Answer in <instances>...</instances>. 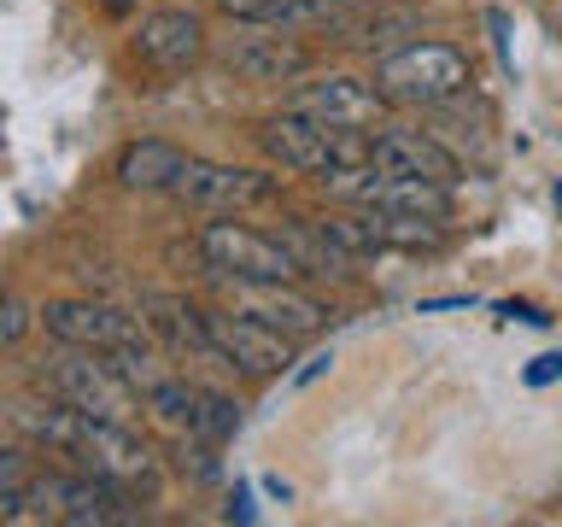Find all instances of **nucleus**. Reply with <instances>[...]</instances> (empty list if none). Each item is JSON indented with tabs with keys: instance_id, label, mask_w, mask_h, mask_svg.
I'll return each instance as SVG.
<instances>
[{
	"instance_id": "18",
	"label": "nucleus",
	"mask_w": 562,
	"mask_h": 527,
	"mask_svg": "<svg viewBox=\"0 0 562 527\" xmlns=\"http://www.w3.org/2000/svg\"><path fill=\"white\" fill-rule=\"evenodd\" d=\"M235 428H240V404L223 399V393H205V386H200V411H193L188 439H200V446H223Z\"/></svg>"
},
{
	"instance_id": "21",
	"label": "nucleus",
	"mask_w": 562,
	"mask_h": 527,
	"mask_svg": "<svg viewBox=\"0 0 562 527\" xmlns=\"http://www.w3.org/2000/svg\"><path fill=\"white\" fill-rule=\"evenodd\" d=\"M30 463L18 451H0V498H24V486H30Z\"/></svg>"
},
{
	"instance_id": "13",
	"label": "nucleus",
	"mask_w": 562,
	"mask_h": 527,
	"mask_svg": "<svg viewBox=\"0 0 562 527\" xmlns=\"http://www.w3.org/2000/svg\"><path fill=\"white\" fill-rule=\"evenodd\" d=\"M188 153L176 147V141H130V147L117 153V182L135 188V193H170L176 176H182Z\"/></svg>"
},
{
	"instance_id": "24",
	"label": "nucleus",
	"mask_w": 562,
	"mask_h": 527,
	"mask_svg": "<svg viewBox=\"0 0 562 527\" xmlns=\"http://www.w3.org/2000/svg\"><path fill=\"white\" fill-rule=\"evenodd\" d=\"M328 363H334V358H328V351H323V358H311L305 369H299V381H316V375H323V369H328Z\"/></svg>"
},
{
	"instance_id": "22",
	"label": "nucleus",
	"mask_w": 562,
	"mask_h": 527,
	"mask_svg": "<svg viewBox=\"0 0 562 527\" xmlns=\"http://www.w3.org/2000/svg\"><path fill=\"white\" fill-rule=\"evenodd\" d=\"M544 381H562V351H544V358L527 363V386H544Z\"/></svg>"
},
{
	"instance_id": "2",
	"label": "nucleus",
	"mask_w": 562,
	"mask_h": 527,
	"mask_svg": "<svg viewBox=\"0 0 562 527\" xmlns=\"http://www.w3.org/2000/svg\"><path fill=\"white\" fill-rule=\"evenodd\" d=\"M469 82V59L446 42H411L375 65V88L386 105H446Z\"/></svg>"
},
{
	"instance_id": "15",
	"label": "nucleus",
	"mask_w": 562,
	"mask_h": 527,
	"mask_svg": "<svg viewBox=\"0 0 562 527\" xmlns=\"http://www.w3.org/2000/svg\"><path fill=\"white\" fill-rule=\"evenodd\" d=\"M281 240H288V253L299 258V270H305V276H340L346 264H351L340 246L328 240V228H323V223H293Z\"/></svg>"
},
{
	"instance_id": "9",
	"label": "nucleus",
	"mask_w": 562,
	"mask_h": 527,
	"mask_svg": "<svg viewBox=\"0 0 562 527\" xmlns=\"http://www.w3.org/2000/svg\"><path fill=\"white\" fill-rule=\"evenodd\" d=\"M293 112L305 117H323V123H340V130H369V123H381L386 100L381 88H369L358 77H316L305 88H293Z\"/></svg>"
},
{
	"instance_id": "23",
	"label": "nucleus",
	"mask_w": 562,
	"mask_h": 527,
	"mask_svg": "<svg viewBox=\"0 0 562 527\" xmlns=\"http://www.w3.org/2000/svg\"><path fill=\"white\" fill-rule=\"evenodd\" d=\"M504 316H521V323H551V316L544 311H533V305H516V299H509V305H498Z\"/></svg>"
},
{
	"instance_id": "6",
	"label": "nucleus",
	"mask_w": 562,
	"mask_h": 527,
	"mask_svg": "<svg viewBox=\"0 0 562 527\" xmlns=\"http://www.w3.org/2000/svg\"><path fill=\"white\" fill-rule=\"evenodd\" d=\"M176 200L182 205H200V211H252V205H270L276 200V176L263 170H240V165H211V158H188L182 176H176Z\"/></svg>"
},
{
	"instance_id": "1",
	"label": "nucleus",
	"mask_w": 562,
	"mask_h": 527,
	"mask_svg": "<svg viewBox=\"0 0 562 527\" xmlns=\"http://www.w3.org/2000/svg\"><path fill=\"white\" fill-rule=\"evenodd\" d=\"M258 141H263V153H270L276 165L305 170V176H334V170L369 165V147H375L369 130H340V123L293 112V105H281L276 117H263Z\"/></svg>"
},
{
	"instance_id": "14",
	"label": "nucleus",
	"mask_w": 562,
	"mask_h": 527,
	"mask_svg": "<svg viewBox=\"0 0 562 527\" xmlns=\"http://www.w3.org/2000/svg\"><path fill=\"white\" fill-rule=\"evenodd\" d=\"M153 328L165 334L176 351H193V358H217V346H211V328H205V311L188 305V299H153Z\"/></svg>"
},
{
	"instance_id": "25",
	"label": "nucleus",
	"mask_w": 562,
	"mask_h": 527,
	"mask_svg": "<svg viewBox=\"0 0 562 527\" xmlns=\"http://www.w3.org/2000/svg\"><path fill=\"white\" fill-rule=\"evenodd\" d=\"M100 7H105V12H130L135 0H100Z\"/></svg>"
},
{
	"instance_id": "4",
	"label": "nucleus",
	"mask_w": 562,
	"mask_h": 527,
	"mask_svg": "<svg viewBox=\"0 0 562 527\" xmlns=\"http://www.w3.org/2000/svg\"><path fill=\"white\" fill-rule=\"evenodd\" d=\"M53 393L65 404H77L82 416H100V422H135V386L123 381V369L105 358V351H82L70 346V358H59L47 369Z\"/></svg>"
},
{
	"instance_id": "11",
	"label": "nucleus",
	"mask_w": 562,
	"mask_h": 527,
	"mask_svg": "<svg viewBox=\"0 0 562 527\" xmlns=\"http://www.w3.org/2000/svg\"><path fill=\"white\" fill-rule=\"evenodd\" d=\"M135 53H140V59H147L153 70H188V65H200V53H205V24H200V12L165 7V12L140 18Z\"/></svg>"
},
{
	"instance_id": "19",
	"label": "nucleus",
	"mask_w": 562,
	"mask_h": 527,
	"mask_svg": "<svg viewBox=\"0 0 562 527\" xmlns=\"http://www.w3.org/2000/svg\"><path fill=\"white\" fill-rule=\"evenodd\" d=\"M217 7L228 18H240V24H263V30H276L281 18H288L293 0H217Z\"/></svg>"
},
{
	"instance_id": "20",
	"label": "nucleus",
	"mask_w": 562,
	"mask_h": 527,
	"mask_svg": "<svg viewBox=\"0 0 562 527\" xmlns=\"http://www.w3.org/2000/svg\"><path fill=\"white\" fill-rule=\"evenodd\" d=\"M30 323H35V311L24 305V299H0V351L24 340V334H30Z\"/></svg>"
},
{
	"instance_id": "17",
	"label": "nucleus",
	"mask_w": 562,
	"mask_h": 527,
	"mask_svg": "<svg viewBox=\"0 0 562 527\" xmlns=\"http://www.w3.org/2000/svg\"><path fill=\"white\" fill-rule=\"evenodd\" d=\"M147 411L165 422V428H176V434H188L193 428V411H200V386L193 381H176V375H165L158 386H147Z\"/></svg>"
},
{
	"instance_id": "12",
	"label": "nucleus",
	"mask_w": 562,
	"mask_h": 527,
	"mask_svg": "<svg viewBox=\"0 0 562 527\" xmlns=\"http://www.w3.org/2000/svg\"><path fill=\"white\" fill-rule=\"evenodd\" d=\"M223 65L235 70V77H246V82H288V77H299V70L311 65V47H299L293 30H281V35H240V42H228Z\"/></svg>"
},
{
	"instance_id": "10",
	"label": "nucleus",
	"mask_w": 562,
	"mask_h": 527,
	"mask_svg": "<svg viewBox=\"0 0 562 527\" xmlns=\"http://www.w3.org/2000/svg\"><path fill=\"white\" fill-rule=\"evenodd\" d=\"M369 165L386 176H422V182H446V188H457V176H463L457 153H446L422 130H381L375 147H369Z\"/></svg>"
},
{
	"instance_id": "7",
	"label": "nucleus",
	"mask_w": 562,
	"mask_h": 527,
	"mask_svg": "<svg viewBox=\"0 0 562 527\" xmlns=\"http://www.w3.org/2000/svg\"><path fill=\"white\" fill-rule=\"evenodd\" d=\"M35 323H42L53 340H65V346H82V351H123L130 340H140V328L135 316H123L112 305H100V299H53V305L35 311Z\"/></svg>"
},
{
	"instance_id": "5",
	"label": "nucleus",
	"mask_w": 562,
	"mask_h": 527,
	"mask_svg": "<svg viewBox=\"0 0 562 527\" xmlns=\"http://www.w3.org/2000/svg\"><path fill=\"white\" fill-rule=\"evenodd\" d=\"M205 328H211V346H217V358L228 369H240V375H281V369L293 363V334H281L276 323H263L252 311H205Z\"/></svg>"
},
{
	"instance_id": "16",
	"label": "nucleus",
	"mask_w": 562,
	"mask_h": 527,
	"mask_svg": "<svg viewBox=\"0 0 562 527\" xmlns=\"http://www.w3.org/2000/svg\"><path fill=\"white\" fill-rule=\"evenodd\" d=\"M263 323H276L281 334H293V340H305V334H316L328 323V311L316 305V299H305V293H288V288H270V299H263Z\"/></svg>"
},
{
	"instance_id": "3",
	"label": "nucleus",
	"mask_w": 562,
	"mask_h": 527,
	"mask_svg": "<svg viewBox=\"0 0 562 527\" xmlns=\"http://www.w3.org/2000/svg\"><path fill=\"white\" fill-rule=\"evenodd\" d=\"M200 258H205L217 276L246 281V288H288V281L305 276L281 235L246 228V223H235V217H228V223H205V235H200Z\"/></svg>"
},
{
	"instance_id": "8",
	"label": "nucleus",
	"mask_w": 562,
	"mask_h": 527,
	"mask_svg": "<svg viewBox=\"0 0 562 527\" xmlns=\"http://www.w3.org/2000/svg\"><path fill=\"white\" fill-rule=\"evenodd\" d=\"M70 457H77L88 474H105V481H123V486H135L140 474L153 469V451L140 446L135 422H100V416L82 422L77 451H70Z\"/></svg>"
}]
</instances>
